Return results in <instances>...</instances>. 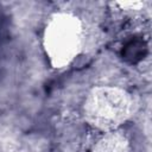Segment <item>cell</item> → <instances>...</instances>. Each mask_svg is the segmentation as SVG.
<instances>
[{"instance_id": "1", "label": "cell", "mask_w": 152, "mask_h": 152, "mask_svg": "<svg viewBox=\"0 0 152 152\" xmlns=\"http://www.w3.org/2000/svg\"><path fill=\"white\" fill-rule=\"evenodd\" d=\"M135 112L133 96L116 86H96L83 102V116L88 125L103 132L119 129Z\"/></svg>"}, {"instance_id": "2", "label": "cell", "mask_w": 152, "mask_h": 152, "mask_svg": "<svg viewBox=\"0 0 152 152\" xmlns=\"http://www.w3.org/2000/svg\"><path fill=\"white\" fill-rule=\"evenodd\" d=\"M84 28L81 19L71 12L53 13L43 31V49L53 69L69 66L82 52Z\"/></svg>"}, {"instance_id": "3", "label": "cell", "mask_w": 152, "mask_h": 152, "mask_svg": "<svg viewBox=\"0 0 152 152\" xmlns=\"http://www.w3.org/2000/svg\"><path fill=\"white\" fill-rule=\"evenodd\" d=\"M90 152H129V140L120 129L108 132L95 142Z\"/></svg>"}]
</instances>
